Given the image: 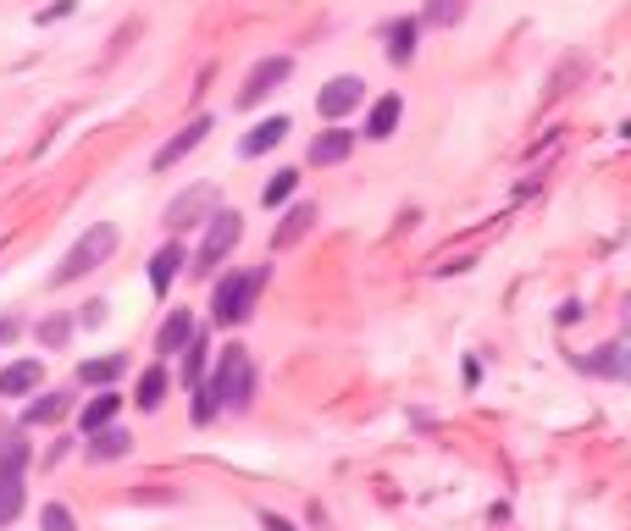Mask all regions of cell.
<instances>
[{
	"mask_svg": "<svg viewBox=\"0 0 631 531\" xmlns=\"http://www.w3.org/2000/svg\"><path fill=\"white\" fill-rule=\"evenodd\" d=\"M261 283H266V272H233V277H222L216 294H211V321H216V327H239V321H250Z\"/></svg>",
	"mask_w": 631,
	"mask_h": 531,
	"instance_id": "3",
	"label": "cell"
},
{
	"mask_svg": "<svg viewBox=\"0 0 631 531\" xmlns=\"http://www.w3.org/2000/svg\"><path fill=\"white\" fill-rule=\"evenodd\" d=\"M205 393H211L216 410H250V399H255V360L239 349V343L216 354V377L205 382Z\"/></svg>",
	"mask_w": 631,
	"mask_h": 531,
	"instance_id": "1",
	"label": "cell"
},
{
	"mask_svg": "<svg viewBox=\"0 0 631 531\" xmlns=\"http://www.w3.org/2000/svg\"><path fill=\"white\" fill-rule=\"evenodd\" d=\"M239 238H244V216L239 211H216L211 227H205V238H200V249H194V266H189V272L194 277H211L216 266L233 255V244H239Z\"/></svg>",
	"mask_w": 631,
	"mask_h": 531,
	"instance_id": "4",
	"label": "cell"
},
{
	"mask_svg": "<svg viewBox=\"0 0 631 531\" xmlns=\"http://www.w3.org/2000/svg\"><path fill=\"white\" fill-rule=\"evenodd\" d=\"M6 437H12V426H6V421H0V443H6Z\"/></svg>",
	"mask_w": 631,
	"mask_h": 531,
	"instance_id": "31",
	"label": "cell"
},
{
	"mask_svg": "<svg viewBox=\"0 0 631 531\" xmlns=\"http://www.w3.org/2000/svg\"><path fill=\"white\" fill-rule=\"evenodd\" d=\"M17 332H23V321H17V316H0V343H12Z\"/></svg>",
	"mask_w": 631,
	"mask_h": 531,
	"instance_id": "27",
	"label": "cell"
},
{
	"mask_svg": "<svg viewBox=\"0 0 631 531\" xmlns=\"http://www.w3.org/2000/svg\"><path fill=\"white\" fill-rule=\"evenodd\" d=\"M355 106H366V83L360 78H333V83H322V95H316V111H322L327 122H338V117H349Z\"/></svg>",
	"mask_w": 631,
	"mask_h": 531,
	"instance_id": "6",
	"label": "cell"
},
{
	"mask_svg": "<svg viewBox=\"0 0 631 531\" xmlns=\"http://www.w3.org/2000/svg\"><path fill=\"white\" fill-rule=\"evenodd\" d=\"M460 17H465V0H427L421 23H432V28H454Z\"/></svg>",
	"mask_w": 631,
	"mask_h": 531,
	"instance_id": "23",
	"label": "cell"
},
{
	"mask_svg": "<svg viewBox=\"0 0 631 531\" xmlns=\"http://www.w3.org/2000/svg\"><path fill=\"white\" fill-rule=\"evenodd\" d=\"M194 338V316L189 310H172L167 316V327L155 332V354H183V343Z\"/></svg>",
	"mask_w": 631,
	"mask_h": 531,
	"instance_id": "17",
	"label": "cell"
},
{
	"mask_svg": "<svg viewBox=\"0 0 631 531\" xmlns=\"http://www.w3.org/2000/svg\"><path fill=\"white\" fill-rule=\"evenodd\" d=\"M23 471L28 465H12V460H0V531L17 526V515L28 509V487H23Z\"/></svg>",
	"mask_w": 631,
	"mask_h": 531,
	"instance_id": "7",
	"label": "cell"
},
{
	"mask_svg": "<svg viewBox=\"0 0 631 531\" xmlns=\"http://www.w3.org/2000/svg\"><path fill=\"white\" fill-rule=\"evenodd\" d=\"M205 133H211V117H194L189 122V128H183L178 133V139H172V144H161V150H155V172H167V166H178L183 161V155H189V150H200V144H205Z\"/></svg>",
	"mask_w": 631,
	"mask_h": 531,
	"instance_id": "8",
	"label": "cell"
},
{
	"mask_svg": "<svg viewBox=\"0 0 631 531\" xmlns=\"http://www.w3.org/2000/svg\"><path fill=\"white\" fill-rule=\"evenodd\" d=\"M117 410H122V399H117L111 388H100V399H89V404H84L78 426H84V432H100V426H111V421H117Z\"/></svg>",
	"mask_w": 631,
	"mask_h": 531,
	"instance_id": "19",
	"label": "cell"
},
{
	"mask_svg": "<svg viewBox=\"0 0 631 531\" xmlns=\"http://www.w3.org/2000/svg\"><path fill=\"white\" fill-rule=\"evenodd\" d=\"M61 415H67V399H61V393H45V399H34L23 410V426H56Z\"/></svg>",
	"mask_w": 631,
	"mask_h": 531,
	"instance_id": "22",
	"label": "cell"
},
{
	"mask_svg": "<svg viewBox=\"0 0 631 531\" xmlns=\"http://www.w3.org/2000/svg\"><path fill=\"white\" fill-rule=\"evenodd\" d=\"M39 526H45V531H78V520H72V509H67V504H45Z\"/></svg>",
	"mask_w": 631,
	"mask_h": 531,
	"instance_id": "26",
	"label": "cell"
},
{
	"mask_svg": "<svg viewBox=\"0 0 631 531\" xmlns=\"http://www.w3.org/2000/svg\"><path fill=\"white\" fill-rule=\"evenodd\" d=\"M122 371H128V360H122V354H106V360H84V366H78V382H89V388H111Z\"/></svg>",
	"mask_w": 631,
	"mask_h": 531,
	"instance_id": "21",
	"label": "cell"
},
{
	"mask_svg": "<svg viewBox=\"0 0 631 531\" xmlns=\"http://www.w3.org/2000/svg\"><path fill=\"white\" fill-rule=\"evenodd\" d=\"M288 72H294V56H266V61H255L250 78H244V89H239V106H261L277 83H288Z\"/></svg>",
	"mask_w": 631,
	"mask_h": 531,
	"instance_id": "5",
	"label": "cell"
},
{
	"mask_svg": "<svg viewBox=\"0 0 631 531\" xmlns=\"http://www.w3.org/2000/svg\"><path fill=\"white\" fill-rule=\"evenodd\" d=\"M67 338H72V316H45L39 321V343H45V349H61Z\"/></svg>",
	"mask_w": 631,
	"mask_h": 531,
	"instance_id": "24",
	"label": "cell"
},
{
	"mask_svg": "<svg viewBox=\"0 0 631 531\" xmlns=\"http://www.w3.org/2000/svg\"><path fill=\"white\" fill-rule=\"evenodd\" d=\"M399 117H405V100H399V95H382L377 106L366 111V139H393Z\"/></svg>",
	"mask_w": 631,
	"mask_h": 531,
	"instance_id": "12",
	"label": "cell"
},
{
	"mask_svg": "<svg viewBox=\"0 0 631 531\" xmlns=\"http://www.w3.org/2000/svg\"><path fill=\"white\" fill-rule=\"evenodd\" d=\"M294 183H299V172H277L272 183H266V189H261V200H266V205H283L288 194H294Z\"/></svg>",
	"mask_w": 631,
	"mask_h": 531,
	"instance_id": "25",
	"label": "cell"
},
{
	"mask_svg": "<svg viewBox=\"0 0 631 531\" xmlns=\"http://www.w3.org/2000/svg\"><path fill=\"white\" fill-rule=\"evenodd\" d=\"M100 321H106V305H100V299L95 305H84V327H100Z\"/></svg>",
	"mask_w": 631,
	"mask_h": 531,
	"instance_id": "28",
	"label": "cell"
},
{
	"mask_svg": "<svg viewBox=\"0 0 631 531\" xmlns=\"http://www.w3.org/2000/svg\"><path fill=\"white\" fill-rule=\"evenodd\" d=\"M283 139H288V117H266V122H255V128L244 133L239 150H244V155H266V150H277Z\"/></svg>",
	"mask_w": 631,
	"mask_h": 531,
	"instance_id": "14",
	"label": "cell"
},
{
	"mask_svg": "<svg viewBox=\"0 0 631 531\" xmlns=\"http://www.w3.org/2000/svg\"><path fill=\"white\" fill-rule=\"evenodd\" d=\"M67 12H72V0H56L50 12H39V23H56V17H67Z\"/></svg>",
	"mask_w": 631,
	"mask_h": 531,
	"instance_id": "29",
	"label": "cell"
},
{
	"mask_svg": "<svg viewBox=\"0 0 631 531\" xmlns=\"http://www.w3.org/2000/svg\"><path fill=\"white\" fill-rule=\"evenodd\" d=\"M349 150H355V133H349V128H327V133H316V139H310V161H316V166L349 161Z\"/></svg>",
	"mask_w": 631,
	"mask_h": 531,
	"instance_id": "9",
	"label": "cell"
},
{
	"mask_svg": "<svg viewBox=\"0 0 631 531\" xmlns=\"http://www.w3.org/2000/svg\"><path fill=\"white\" fill-rule=\"evenodd\" d=\"M416 39H421V23H416V17H399V23H388V61H393V67H405V61L416 56Z\"/></svg>",
	"mask_w": 631,
	"mask_h": 531,
	"instance_id": "15",
	"label": "cell"
},
{
	"mask_svg": "<svg viewBox=\"0 0 631 531\" xmlns=\"http://www.w3.org/2000/svg\"><path fill=\"white\" fill-rule=\"evenodd\" d=\"M183 260H189V255H183V244H161V249L150 255V288H155V294H167V288L178 283Z\"/></svg>",
	"mask_w": 631,
	"mask_h": 531,
	"instance_id": "11",
	"label": "cell"
},
{
	"mask_svg": "<svg viewBox=\"0 0 631 531\" xmlns=\"http://www.w3.org/2000/svg\"><path fill=\"white\" fill-rule=\"evenodd\" d=\"M310 222H316V205H294V211L272 227V249H294L299 238L310 233Z\"/></svg>",
	"mask_w": 631,
	"mask_h": 531,
	"instance_id": "13",
	"label": "cell"
},
{
	"mask_svg": "<svg viewBox=\"0 0 631 531\" xmlns=\"http://www.w3.org/2000/svg\"><path fill=\"white\" fill-rule=\"evenodd\" d=\"M39 382H45V366H39V360H17V366L0 371V399H23Z\"/></svg>",
	"mask_w": 631,
	"mask_h": 531,
	"instance_id": "10",
	"label": "cell"
},
{
	"mask_svg": "<svg viewBox=\"0 0 631 531\" xmlns=\"http://www.w3.org/2000/svg\"><path fill=\"white\" fill-rule=\"evenodd\" d=\"M95 443H89V460H122V454L133 449V437L122 432V426H100V432H89Z\"/></svg>",
	"mask_w": 631,
	"mask_h": 531,
	"instance_id": "18",
	"label": "cell"
},
{
	"mask_svg": "<svg viewBox=\"0 0 631 531\" xmlns=\"http://www.w3.org/2000/svg\"><path fill=\"white\" fill-rule=\"evenodd\" d=\"M117 255V227L111 222H95V227H84V238L61 255V266H56V283H78V277H89L100 266V260H111Z\"/></svg>",
	"mask_w": 631,
	"mask_h": 531,
	"instance_id": "2",
	"label": "cell"
},
{
	"mask_svg": "<svg viewBox=\"0 0 631 531\" xmlns=\"http://www.w3.org/2000/svg\"><path fill=\"white\" fill-rule=\"evenodd\" d=\"M133 404H139V410H161V404H167V371H161V366H144L139 388H133Z\"/></svg>",
	"mask_w": 631,
	"mask_h": 531,
	"instance_id": "20",
	"label": "cell"
},
{
	"mask_svg": "<svg viewBox=\"0 0 631 531\" xmlns=\"http://www.w3.org/2000/svg\"><path fill=\"white\" fill-rule=\"evenodd\" d=\"M261 526H266V531H294V526H288L283 515H261Z\"/></svg>",
	"mask_w": 631,
	"mask_h": 531,
	"instance_id": "30",
	"label": "cell"
},
{
	"mask_svg": "<svg viewBox=\"0 0 631 531\" xmlns=\"http://www.w3.org/2000/svg\"><path fill=\"white\" fill-rule=\"evenodd\" d=\"M216 205V189H189V194H178V200L167 205V227H189L200 211H211Z\"/></svg>",
	"mask_w": 631,
	"mask_h": 531,
	"instance_id": "16",
	"label": "cell"
}]
</instances>
